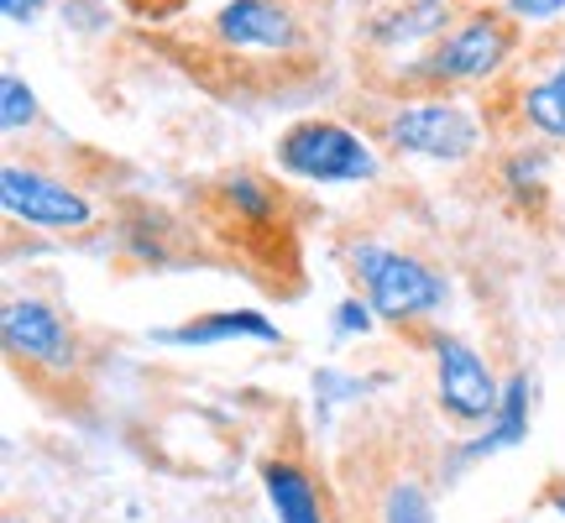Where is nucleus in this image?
I'll list each match as a JSON object with an SVG mask.
<instances>
[{
  "mask_svg": "<svg viewBox=\"0 0 565 523\" xmlns=\"http://www.w3.org/2000/svg\"><path fill=\"white\" fill-rule=\"evenodd\" d=\"M351 273L362 278L366 299L383 320H424L450 299V282L424 267L419 257H404L393 246H351Z\"/></svg>",
  "mask_w": 565,
  "mask_h": 523,
  "instance_id": "f257e3e1",
  "label": "nucleus"
},
{
  "mask_svg": "<svg viewBox=\"0 0 565 523\" xmlns=\"http://www.w3.org/2000/svg\"><path fill=\"white\" fill-rule=\"evenodd\" d=\"M278 162L294 179L309 183H366L377 179V158L351 126L341 121H299L278 141Z\"/></svg>",
  "mask_w": 565,
  "mask_h": 523,
  "instance_id": "f03ea898",
  "label": "nucleus"
},
{
  "mask_svg": "<svg viewBox=\"0 0 565 523\" xmlns=\"http://www.w3.org/2000/svg\"><path fill=\"white\" fill-rule=\"evenodd\" d=\"M0 204H6V215L21 225H32V231H84V225L95 221V210L84 194H74L68 183L47 179L38 168H21V162H6V173H0Z\"/></svg>",
  "mask_w": 565,
  "mask_h": 523,
  "instance_id": "7ed1b4c3",
  "label": "nucleus"
},
{
  "mask_svg": "<svg viewBox=\"0 0 565 523\" xmlns=\"http://www.w3.org/2000/svg\"><path fill=\"white\" fill-rule=\"evenodd\" d=\"M387 141L398 152H419V158L435 162H461L477 152V121L466 116L461 105H445V100H424V105H404L398 116H387Z\"/></svg>",
  "mask_w": 565,
  "mask_h": 523,
  "instance_id": "20e7f679",
  "label": "nucleus"
},
{
  "mask_svg": "<svg viewBox=\"0 0 565 523\" xmlns=\"http://www.w3.org/2000/svg\"><path fill=\"white\" fill-rule=\"evenodd\" d=\"M508 53H513V26L503 17H471L456 32H445V42L414 74H424V79H487L503 68Z\"/></svg>",
  "mask_w": 565,
  "mask_h": 523,
  "instance_id": "39448f33",
  "label": "nucleus"
},
{
  "mask_svg": "<svg viewBox=\"0 0 565 523\" xmlns=\"http://www.w3.org/2000/svg\"><path fill=\"white\" fill-rule=\"evenodd\" d=\"M435 398H440V408L450 419L477 424V419H492V414H498L503 387L492 383L487 362L471 345L456 341V335H440V341H435Z\"/></svg>",
  "mask_w": 565,
  "mask_h": 523,
  "instance_id": "423d86ee",
  "label": "nucleus"
},
{
  "mask_svg": "<svg viewBox=\"0 0 565 523\" xmlns=\"http://www.w3.org/2000/svg\"><path fill=\"white\" fill-rule=\"evenodd\" d=\"M215 38L231 47H267V53H294L299 47V21L278 0H225L215 11Z\"/></svg>",
  "mask_w": 565,
  "mask_h": 523,
  "instance_id": "0eeeda50",
  "label": "nucleus"
},
{
  "mask_svg": "<svg viewBox=\"0 0 565 523\" xmlns=\"http://www.w3.org/2000/svg\"><path fill=\"white\" fill-rule=\"evenodd\" d=\"M0 330H6V345H11L17 356H26V362H42V366H68L74 362V335L63 330V320L42 299L6 303Z\"/></svg>",
  "mask_w": 565,
  "mask_h": 523,
  "instance_id": "6e6552de",
  "label": "nucleus"
},
{
  "mask_svg": "<svg viewBox=\"0 0 565 523\" xmlns=\"http://www.w3.org/2000/svg\"><path fill=\"white\" fill-rule=\"evenodd\" d=\"M263 341L278 345V324L257 314V309H221V314H200L189 324H173V330H158L162 345H221V341Z\"/></svg>",
  "mask_w": 565,
  "mask_h": 523,
  "instance_id": "1a4fd4ad",
  "label": "nucleus"
},
{
  "mask_svg": "<svg viewBox=\"0 0 565 523\" xmlns=\"http://www.w3.org/2000/svg\"><path fill=\"white\" fill-rule=\"evenodd\" d=\"M263 487H267V503H273L278 523H324L320 492H315V482L294 461H267Z\"/></svg>",
  "mask_w": 565,
  "mask_h": 523,
  "instance_id": "9d476101",
  "label": "nucleus"
},
{
  "mask_svg": "<svg viewBox=\"0 0 565 523\" xmlns=\"http://www.w3.org/2000/svg\"><path fill=\"white\" fill-rule=\"evenodd\" d=\"M529 435V377H513L503 387V403H498V414H492V435L471 445L466 456H487V450H503V445H519Z\"/></svg>",
  "mask_w": 565,
  "mask_h": 523,
  "instance_id": "9b49d317",
  "label": "nucleus"
},
{
  "mask_svg": "<svg viewBox=\"0 0 565 523\" xmlns=\"http://www.w3.org/2000/svg\"><path fill=\"white\" fill-rule=\"evenodd\" d=\"M524 116H529V126H540L545 137L565 141V63L524 89Z\"/></svg>",
  "mask_w": 565,
  "mask_h": 523,
  "instance_id": "f8f14e48",
  "label": "nucleus"
},
{
  "mask_svg": "<svg viewBox=\"0 0 565 523\" xmlns=\"http://www.w3.org/2000/svg\"><path fill=\"white\" fill-rule=\"evenodd\" d=\"M450 11H445L440 0H419V6H404L398 17L377 21V42H414V38H429V32H440Z\"/></svg>",
  "mask_w": 565,
  "mask_h": 523,
  "instance_id": "ddd939ff",
  "label": "nucleus"
},
{
  "mask_svg": "<svg viewBox=\"0 0 565 523\" xmlns=\"http://www.w3.org/2000/svg\"><path fill=\"white\" fill-rule=\"evenodd\" d=\"M383 523H435V508H429V492L419 482H393L383 498Z\"/></svg>",
  "mask_w": 565,
  "mask_h": 523,
  "instance_id": "4468645a",
  "label": "nucleus"
},
{
  "mask_svg": "<svg viewBox=\"0 0 565 523\" xmlns=\"http://www.w3.org/2000/svg\"><path fill=\"white\" fill-rule=\"evenodd\" d=\"M38 121V95H32V84L21 79V74H6L0 79V126L6 131H21V126Z\"/></svg>",
  "mask_w": 565,
  "mask_h": 523,
  "instance_id": "2eb2a0df",
  "label": "nucleus"
},
{
  "mask_svg": "<svg viewBox=\"0 0 565 523\" xmlns=\"http://www.w3.org/2000/svg\"><path fill=\"white\" fill-rule=\"evenodd\" d=\"M225 200L236 204L246 221H267V215H273V200H267V189H257V179H252V173L225 179Z\"/></svg>",
  "mask_w": 565,
  "mask_h": 523,
  "instance_id": "dca6fc26",
  "label": "nucleus"
},
{
  "mask_svg": "<svg viewBox=\"0 0 565 523\" xmlns=\"http://www.w3.org/2000/svg\"><path fill=\"white\" fill-rule=\"evenodd\" d=\"M335 330H341V335H366V330H372V309H366L362 299H345L341 309H335Z\"/></svg>",
  "mask_w": 565,
  "mask_h": 523,
  "instance_id": "f3484780",
  "label": "nucleus"
},
{
  "mask_svg": "<svg viewBox=\"0 0 565 523\" xmlns=\"http://www.w3.org/2000/svg\"><path fill=\"white\" fill-rule=\"evenodd\" d=\"M565 0H508V17L513 21H550L561 17Z\"/></svg>",
  "mask_w": 565,
  "mask_h": 523,
  "instance_id": "a211bd4d",
  "label": "nucleus"
},
{
  "mask_svg": "<svg viewBox=\"0 0 565 523\" xmlns=\"http://www.w3.org/2000/svg\"><path fill=\"white\" fill-rule=\"evenodd\" d=\"M0 11H6L11 21H38L42 0H0Z\"/></svg>",
  "mask_w": 565,
  "mask_h": 523,
  "instance_id": "6ab92c4d",
  "label": "nucleus"
},
{
  "mask_svg": "<svg viewBox=\"0 0 565 523\" xmlns=\"http://www.w3.org/2000/svg\"><path fill=\"white\" fill-rule=\"evenodd\" d=\"M555 508H561V519H565V487H561V492H555Z\"/></svg>",
  "mask_w": 565,
  "mask_h": 523,
  "instance_id": "aec40b11",
  "label": "nucleus"
}]
</instances>
